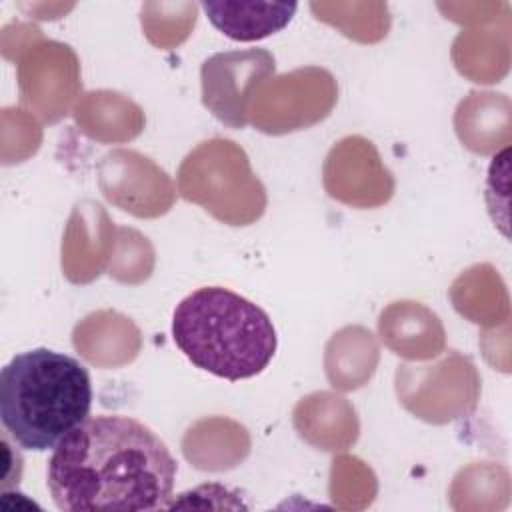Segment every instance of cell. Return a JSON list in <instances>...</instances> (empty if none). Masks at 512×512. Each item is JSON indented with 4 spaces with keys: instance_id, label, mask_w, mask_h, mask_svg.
Masks as SVG:
<instances>
[{
    "instance_id": "obj_2",
    "label": "cell",
    "mask_w": 512,
    "mask_h": 512,
    "mask_svg": "<svg viewBox=\"0 0 512 512\" xmlns=\"http://www.w3.org/2000/svg\"><path fill=\"white\" fill-rule=\"evenodd\" d=\"M92 380L76 358L34 348L0 372V420L24 450H52L90 416Z\"/></svg>"
},
{
    "instance_id": "obj_5",
    "label": "cell",
    "mask_w": 512,
    "mask_h": 512,
    "mask_svg": "<svg viewBox=\"0 0 512 512\" xmlns=\"http://www.w3.org/2000/svg\"><path fill=\"white\" fill-rule=\"evenodd\" d=\"M202 8L224 36L236 42H254L280 32L290 24L298 4L278 2H202Z\"/></svg>"
},
{
    "instance_id": "obj_1",
    "label": "cell",
    "mask_w": 512,
    "mask_h": 512,
    "mask_svg": "<svg viewBox=\"0 0 512 512\" xmlns=\"http://www.w3.org/2000/svg\"><path fill=\"white\" fill-rule=\"evenodd\" d=\"M178 464L152 428L122 414L88 416L54 448L46 486L62 512L168 508Z\"/></svg>"
},
{
    "instance_id": "obj_3",
    "label": "cell",
    "mask_w": 512,
    "mask_h": 512,
    "mask_svg": "<svg viewBox=\"0 0 512 512\" xmlns=\"http://www.w3.org/2000/svg\"><path fill=\"white\" fill-rule=\"evenodd\" d=\"M172 338L196 368L228 382L264 372L278 348L270 316L224 286H202L182 298L172 314Z\"/></svg>"
},
{
    "instance_id": "obj_4",
    "label": "cell",
    "mask_w": 512,
    "mask_h": 512,
    "mask_svg": "<svg viewBox=\"0 0 512 512\" xmlns=\"http://www.w3.org/2000/svg\"><path fill=\"white\" fill-rule=\"evenodd\" d=\"M274 56L264 48L214 54L202 64V102L226 126L248 124V100L274 74Z\"/></svg>"
}]
</instances>
